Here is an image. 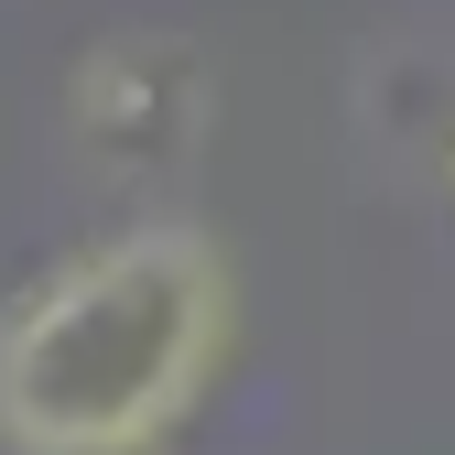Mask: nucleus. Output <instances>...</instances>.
<instances>
[{
  "label": "nucleus",
  "mask_w": 455,
  "mask_h": 455,
  "mask_svg": "<svg viewBox=\"0 0 455 455\" xmlns=\"http://www.w3.org/2000/svg\"><path fill=\"white\" fill-rule=\"evenodd\" d=\"M444 185H455V163H444Z\"/></svg>",
  "instance_id": "nucleus-3"
},
{
  "label": "nucleus",
  "mask_w": 455,
  "mask_h": 455,
  "mask_svg": "<svg viewBox=\"0 0 455 455\" xmlns=\"http://www.w3.org/2000/svg\"><path fill=\"white\" fill-rule=\"evenodd\" d=\"M239 347V271L196 217H131L0 304V455H163Z\"/></svg>",
  "instance_id": "nucleus-1"
},
{
  "label": "nucleus",
  "mask_w": 455,
  "mask_h": 455,
  "mask_svg": "<svg viewBox=\"0 0 455 455\" xmlns=\"http://www.w3.org/2000/svg\"><path fill=\"white\" fill-rule=\"evenodd\" d=\"M66 120H76L98 174L163 185V174H185L206 152V131H217V66L185 33H108L76 66V87H66Z\"/></svg>",
  "instance_id": "nucleus-2"
}]
</instances>
